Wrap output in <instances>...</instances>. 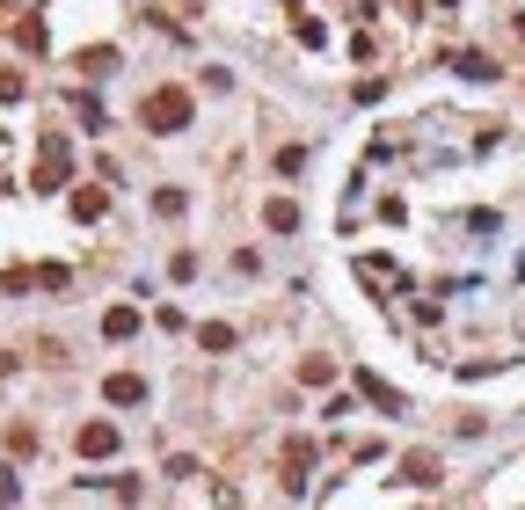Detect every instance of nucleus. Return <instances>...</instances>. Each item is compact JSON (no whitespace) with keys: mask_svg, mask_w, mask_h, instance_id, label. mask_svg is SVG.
<instances>
[{"mask_svg":"<svg viewBox=\"0 0 525 510\" xmlns=\"http://www.w3.org/2000/svg\"><path fill=\"white\" fill-rule=\"evenodd\" d=\"M357 386H365V402H373V409H387V416H401V393H394L387 379H373V372H357Z\"/></svg>","mask_w":525,"mask_h":510,"instance_id":"4","label":"nucleus"},{"mask_svg":"<svg viewBox=\"0 0 525 510\" xmlns=\"http://www.w3.org/2000/svg\"><path fill=\"white\" fill-rule=\"evenodd\" d=\"M262 219H271L278 234H292V226H299V204H278V197H271V212H262Z\"/></svg>","mask_w":525,"mask_h":510,"instance_id":"9","label":"nucleus"},{"mask_svg":"<svg viewBox=\"0 0 525 510\" xmlns=\"http://www.w3.org/2000/svg\"><path fill=\"white\" fill-rule=\"evenodd\" d=\"M59 176H66V139L51 132V139H44V153H37V190H59Z\"/></svg>","mask_w":525,"mask_h":510,"instance_id":"2","label":"nucleus"},{"mask_svg":"<svg viewBox=\"0 0 525 510\" xmlns=\"http://www.w3.org/2000/svg\"><path fill=\"white\" fill-rule=\"evenodd\" d=\"M197 343H204V350H227V343H234V328H219V321H204V328H197Z\"/></svg>","mask_w":525,"mask_h":510,"instance_id":"10","label":"nucleus"},{"mask_svg":"<svg viewBox=\"0 0 525 510\" xmlns=\"http://www.w3.org/2000/svg\"><path fill=\"white\" fill-rule=\"evenodd\" d=\"M81 452H88V460H110V452H117V430H110V423H88V430H81Z\"/></svg>","mask_w":525,"mask_h":510,"instance_id":"5","label":"nucleus"},{"mask_svg":"<svg viewBox=\"0 0 525 510\" xmlns=\"http://www.w3.org/2000/svg\"><path fill=\"white\" fill-rule=\"evenodd\" d=\"M73 219H102V190H73Z\"/></svg>","mask_w":525,"mask_h":510,"instance_id":"11","label":"nucleus"},{"mask_svg":"<svg viewBox=\"0 0 525 510\" xmlns=\"http://www.w3.org/2000/svg\"><path fill=\"white\" fill-rule=\"evenodd\" d=\"M299 379H306V386H329V379H336V365H329V358H306V365H299Z\"/></svg>","mask_w":525,"mask_h":510,"instance_id":"8","label":"nucleus"},{"mask_svg":"<svg viewBox=\"0 0 525 510\" xmlns=\"http://www.w3.org/2000/svg\"><path fill=\"white\" fill-rule=\"evenodd\" d=\"M102 393H110L117 409H139V402H146V379H139V372H117V379H102Z\"/></svg>","mask_w":525,"mask_h":510,"instance_id":"3","label":"nucleus"},{"mask_svg":"<svg viewBox=\"0 0 525 510\" xmlns=\"http://www.w3.org/2000/svg\"><path fill=\"white\" fill-rule=\"evenodd\" d=\"M132 328H139V314H132V307H110V314H102V335H117V343H125Z\"/></svg>","mask_w":525,"mask_h":510,"instance_id":"7","label":"nucleus"},{"mask_svg":"<svg viewBox=\"0 0 525 510\" xmlns=\"http://www.w3.org/2000/svg\"><path fill=\"white\" fill-rule=\"evenodd\" d=\"M401 481L431 488V481H438V460H431V452H409V460H401Z\"/></svg>","mask_w":525,"mask_h":510,"instance_id":"6","label":"nucleus"},{"mask_svg":"<svg viewBox=\"0 0 525 510\" xmlns=\"http://www.w3.org/2000/svg\"><path fill=\"white\" fill-rule=\"evenodd\" d=\"M22 95V73H0V102H15Z\"/></svg>","mask_w":525,"mask_h":510,"instance_id":"12","label":"nucleus"},{"mask_svg":"<svg viewBox=\"0 0 525 510\" xmlns=\"http://www.w3.org/2000/svg\"><path fill=\"white\" fill-rule=\"evenodd\" d=\"M139 117H146V132H183V125H190V95H183V88H153Z\"/></svg>","mask_w":525,"mask_h":510,"instance_id":"1","label":"nucleus"}]
</instances>
